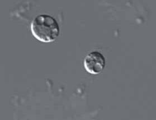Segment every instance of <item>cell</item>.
Returning <instances> with one entry per match:
<instances>
[{
	"label": "cell",
	"instance_id": "cell-2",
	"mask_svg": "<svg viewBox=\"0 0 156 120\" xmlns=\"http://www.w3.org/2000/svg\"><path fill=\"white\" fill-rule=\"evenodd\" d=\"M106 60L101 53L93 51L89 53L84 60V67L87 72L96 75L105 68Z\"/></svg>",
	"mask_w": 156,
	"mask_h": 120
},
{
	"label": "cell",
	"instance_id": "cell-1",
	"mask_svg": "<svg viewBox=\"0 0 156 120\" xmlns=\"http://www.w3.org/2000/svg\"><path fill=\"white\" fill-rule=\"evenodd\" d=\"M31 31L35 38L44 43L55 41L60 34L57 21L47 14L39 15L32 21Z\"/></svg>",
	"mask_w": 156,
	"mask_h": 120
}]
</instances>
